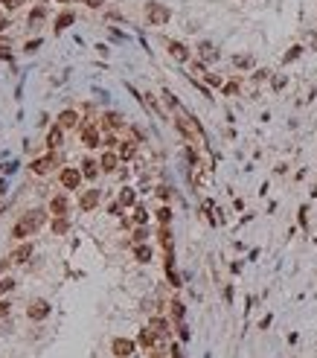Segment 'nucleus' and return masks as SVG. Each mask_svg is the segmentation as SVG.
Segmentation results:
<instances>
[{"label":"nucleus","instance_id":"f257e3e1","mask_svg":"<svg viewBox=\"0 0 317 358\" xmlns=\"http://www.w3.org/2000/svg\"><path fill=\"white\" fill-rule=\"evenodd\" d=\"M47 216H50V210H44V207H35V210L23 213V216L12 224V239H15V242H26V236H35V233L47 224Z\"/></svg>","mask_w":317,"mask_h":358},{"label":"nucleus","instance_id":"f03ea898","mask_svg":"<svg viewBox=\"0 0 317 358\" xmlns=\"http://www.w3.org/2000/svg\"><path fill=\"white\" fill-rule=\"evenodd\" d=\"M61 160H64V154H61V152H47V154H41V157H32V160H29V172H32V175H38V178L52 175V172L61 166Z\"/></svg>","mask_w":317,"mask_h":358},{"label":"nucleus","instance_id":"7ed1b4c3","mask_svg":"<svg viewBox=\"0 0 317 358\" xmlns=\"http://www.w3.org/2000/svg\"><path fill=\"white\" fill-rule=\"evenodd\" d=\"M146 20L149 26H166L172 20V9L166 3H146Z\"/></svg>","mask_w":317,"mask_h":358},{"label":"nucleus","instance_id":"20e7f679","mask_svg":"<svg viewBox=\"0 0 317 358\" xmlns=\"http://www.w3.org/2000/svg\"><path fill=\"white\" fill-rule=\"evenodd\" d=\"M79 140H82V146H84V149H96V146H102L99 122H93V119L82 122V125H79Z\"/></svg>","mask_w":317,"mask_h":358},{"label":"nucleus","instance_id":"39448f33","mask_svg":"<svg viewBox=\"0 0 317 358\" xmlns=\"http://www.w3.org/2000/svg\"><path fill=\"white\" fill-rule=\"evenodd\" d=\"M82 181H84V175H82V169H79V166H64V169L58 172V184H61V189H64V192L79 189V187H82Z\"/></svg>","mask_w":317,"mask_h":358},{"label":"nucleus","instance_id":"423d86ee","mask_svg":"<svg viewBox=\"0 0 317 358\" xmlns=\"http://www.w3.org/2000/svg\"><path fill=\"white\" fill-rule=\"evenodd\" d=\"M50 312H52V306H50V300H44V297H38V300H32V303L26 306V318H29V321H35V324L47 321V318H50Z\"/></svg>","mask_w":317,"mask_h":358},{"label":"nucleus","instance_id":"0eeeda50","mask_svg":"<svg viewBox=\"0 0 317 358\" xmlns=\"http://www.w3.org/2000/svg\"><path fill=\"white\" fill-rule=\"evenodd\" d=\"M50 17V9H47V3H35L32 9H29V15H26V29L29 32H35V29H41V23Z\"/></svg>","mask_w":317,"mask_h":358},{"label":"nucleus","instance_id":"6e6552de","mask_svg":"<svg viewBox=\"0 0 317 358\" xmlns=\"http://www.w3.org/2000/svg\"><path fill=\"white\" fill-rule=\"evenodd\" d=\"M166 50H169V55L175 58V61H181V64H189L195 55H192V50L184 44V41H175V38H169L166 41Z\"/></svg>","mask_w":317,"mask_h":358},{"label":"nucleus","instance_id":"1a4fd4ad","mask_svg":"<svg viewBox=\"0 0 317 358\" xmlns=\"http://www.w3.org/2000/svg\"><path fill=\"white\" fill-rule=\"evenodd\" d=\"M61 146H64V128H61L58 122H52V125L47 128L44 149H47V152H61Z\"/></svg>","mask_w":317,"mask_h":358},{"label":"nucleus","instance_id":"9d476101","mask_svg":"<svg viewBox=\"0 0 317 358\" xmlns=\"http://www.w3.org/2000/svg\"><path fill=\"white\" fill-rule=\"evenodd\" d=\"M73 23H76V12H73L70 6H64V9L52 17V32H55V35H61V32H67Z\"/></svg>","mask_w":317,"mask_h":358},{"label":"nucleus","instance_id":"9b49d317","mask_svg":"<svg viewBox=\"0 0 317 358\" xmlns=\"http://www.w3.org/2000/svg\"><path fill=\"white\" fill-rule=\"evenodd\" d=\"M64 131H73V128H79L82 125V114L76 111V108H64L61 114H58V119H55Z\"/></svg>","mask_w":317,"mask_h":358},{"label":"nucleus","instance_id":"f8f14e48","mask_svg":"<svg viewBox=\"0 0 317 358\" xmlns=\"http://www.w3.org/2000/svg\"><path fill=\"white\" fill-rule=\"evenodd\" d=\"M50 216H70V195L67 192H58L50 198Z\"/></svg>","mask_w":317,"mask_h":358},{"label":"nucleus","instance_id":"ddd939ff","mask_svg":"<svg viewBox=\"0 0 317 358\" xmlns=\"http://www.w3.org/2000/svg\"><path fill=\"white\" fill-rule=\"evenodd\" d=\"M134 350H137V344L131 338H114V344H111V353L117 358H131Z\"/></svg>","mask_w":317,"mask_h":358},{"label":"nucleus","instance_id":"4468645a","mask_svg":"<svg viewBox=\"0 0 317 358\" xmlns=\"http://www.w3.org/2000/svg\"><path fill=\"white\" fill-rule=\"evenodd\" d=\"M119 163H122V157H119V152H117V149H105V152H102V157H99L102 172H117V169H119Z\"/></svg>","mask_w":317,"mask_h":358},{"label":"nucleus","instance_id":"2eb2a0df","mask_svg":"<svg viewBox=\"0 0 317 358\" xmlns=\"http://www.w3.org/2000/svg\"><path fill=\"white\" fill-rule=\"evenodd\" d=\"M99 198H102V192H99L96 187H93V189H84V192L79 195V210H82V213H90V210H96Z\"/></svg>","mask_w":317,"mask_h":358},{"label":"nucleus","instance_id":"dca6fc26","mask_svg":"<svg viewBox=\"0 0 317 358\" xmlns=\"http://www.w3.org/2000/svg\"><path fill=\"white\" fill-rule=\"evenodd\" d=\"M9 259H12V265H26V262L32 259V242H23V245H17V248L9 254Z\"/></svg>","mask_w":317,"mask_h":358},{"label":"nucleus","instance_id":"f3484780","mask_svg":"<svg viewBox=\"0 0 317 358\" xmlns=\"http://www.w3.org/2000/svg\"><path fill=\"white\" fill-rule=\"evenodd\" d=\"M79 169H82V175H84V181H96V178L102 175V166H99V160H96V157H84Z\"/></svg>","mask_w":317,"mask_h":358},{"label":"nucleus","instance_id":"a211bd4d","mask_svg":"<svg viewBox=\"0 0 317 358\" xmlns=\"http://www.w3.org/2000/svg\"><path fill=\"white\" fill-rule=\"evenodd\" d=\"M70 227H73L70 216H50V230H52V236H64Z\"/></svg>","mask_w":317,"mask_h":358},{"label":"nucleus","instance_id":"6ab92c4d","mask_svg":"<svg viewBox=\"0 0 317 358\" xmlns=\"http://www.w3.org/2000/svg\"><path fill=\"white\" fill-rule=\"evenodd\" d=\"M218 55H221V52L216 50L213 41H201V44H198V58H201V61L210 64V61H218Z\"/></svg>","mask_w":317,"mask_h":358},{"label":"nucleus","instance_id":"aec40b11","mask_svg":"<svg viewBox=\"0 0 317 358\" xmlns=\"http://www.w3.org/2000/svg\"><path fill=\"white\" fill-rule=\"evenodd\" d=\"M99 125H102V128H108V131H117V128H122V125H125V119H122V114H117V111H105Z\"/></svg>","mask_w":317,"mask_h":358},{"label":"nucleus","instance_id":"412c9836","mask_svg":"<svg viewBox=\"0 0 317 358\" xmlns=\"http://www.w3.org/2000/svg\"><path fill=\"white\" fill-rule=\"evenodd\" d=\"M137 140H119V146H117V152H119V157L122 160H134V154H137Z\"/></svg>","mask_w":317,"mask_h":358},{"label":"nucleus","instance_id":"4be33fe9","mask_svg":"<svg viewBox=\"0 0 317 358\" xmlns=\"http://www.w3.org/2000/svg\"><path fill=\"white\" fill-rule=\"evenodd\" d=\"M149 326H151L157 335H163V338H169V335H172V324H169V318H160V315H157V318H151V321H149Z\"/></svg>","mask_w":317,"mask_h":358},{"label":"nucleus","instance_id":"5701e85b","mask_svg":"<svg viewBox=\"0 0 317 358\" xmlns=\"http://www.w3.org/2000/svg\"><path fill=\"white\" fill-rule=\"evenodd\" d=\"M117 201H119L122 207H137V189H134V187H122L119 195H117Z\"/></svg>","mask_w":317,"mask_h":358},{"label":"nucleus","instance_id":"b1692460","mask_svg":"<svg viewBox=\"0 0 317 358\" xmlns=\"http://www.w3.org/2000/svg\"><path fill=\"white\" fill-rule=\"evenodd\" d=\"M134 259H137V262H143V265H146V262H151V248H149L146 242L134 245Z\"/></svg>","mask_w":317,"mask_h":358},{"label":"nucleus","instance_id":"393cba45","mask_svg":"<svg viewBox=\"0 0 317 358\" xmlns=\"http://www.w3.org/2000/svg\"><path fill=\"white\" fill-rule=\"evenodd\" d=\"M149 216H151V213H149L143 204H137V207H134V216H131V222H134V224H149Z\"/></svg>","mask_w":317,"mask_h":358},{"label":"nucleus","instance_id":"a878e982","mask_svg":"<svg viewBox=\"0 0 317 358\" xmlns=\"http://www.w3.org/2000/svg\"><path fill=\"white\" fill-rule=\"evenodd\" d=\"M303 50H306V47H300V44H294V47H291V50H288V52L283 55V64H291V61H297V58L303 55Z\"/></svg>","mask_w":317,"mask_h":358},{"label":"nucleus","instance_id":"bb28decb","mask_svg":"<svg viewBox=\"0 0 317 358\" xmlns=\"http://www.w3.org/2000/svg\"><path fill=\"white\" fill-rule=\"evenodd\" d=\"M233 64L239 70H253V55H233Z\"/></svg>","mask_w":317,"mask_h":358},{"label":"nucleus","instance_id":"cd10ccee","mask_svg":"<svg viewBox=\"0 0 317 358\" xmlns=\"http://www.w3.org/2000/svg\"><path fill=\"white\" fill-rule=\"evenodd\" d=\"M239 90H242V82H239V79L224 82V87H221V93H224V96H239Z\"/></svg>","mask_w":317,"mask_h":358},{"label":"nucleus","instance_id":"c85d7f7f","mask_svg":"<svg viewBox=\"0 0 317 358\" xmlns=\"http://www.w3.org/2000/svg\"><path fill=\"white\" fill-rule=\"evenodd\" d=\"M41 44H44V38H29V41L23 44V52H26V55H35V52L41 50Z\"/></svg>","mask_w":317,"mask_h":358},{"label":"nucleus","instance_id":"c756f323","mask_svg":"<svg viewBox=\"0 0 317 358\" xmlns=\"http://www.w3.org/2000/svg\"><path fill=\"white\" fill-rule=\"evenodd\" d=\"M189 70L195 73V76H207L210 70H207V61H201V58H192L189 61Z\"/></svg>","mask_w":317,"mask_h":358},{"label":"nucleus","instance_id":"7c9ffc66","mask_svg":"<svg viewBox=\"0 0 317 358\" xmlns=\"http://www.w3.org/2000/svg\"><path fill=\"white\" fill-rule=\"evenodd\" d=\"M154 216H157V222H160V224H169V222H172V207H169V204H163Z\"/></svg>","mask_w":317,"mask_h":358},{"label":"nucleus","instance_id":"2f4dec72","mask_svg":"<svg viewBox=\"0 0 317 358\" xmlns=\"http://www.w3.org/2000/svg\"><path fill=\"white\" fill-rule=\"evenodd\" d=\"M131 239H134V245L146 242V239H149V227H146V224H137V227H134V236H131Z\"/></svg>","mask_w":317,"mask_h":358},{"label":"nucleus","instance_id":"473e14b6","mask_svg":"<svg viewBox=\"0 0 317 358\" xmlns=\"http://www.w3.org/2000/svg\"><path fill=\"white\" fill-rule=\"evenodd\" d=\"M15 286H17V283H15L12 277H3V274H0V297H3V294H9Z\"/></svg>","mask_w":317,"mask_h":358},{"label":"nucleus","instance_id":"72a5a7b5","mask_svg":"<svg viewBox=\"0 0 317 358\" xmlns=\"http://www.w3.org/2000/svg\"><path fill=\"white\" fill-rule=\"evenodd\" d=\"M204 82H207L210 87H224V79H221L218 73H207V76H204Z\"/></svg>","mask_w":317,"mask_h":358},{"label":"nucleus","instance_id":"f704fd0d","mask_svg":"<svg viewBox=\"0 0 317 358\" xmlns=\"http://www.w3.org/2000/svg\"><path fill=\"white\" fill-rule=\"evenodd\" d=\"M169 306H172V318L181 324V321H184V303H181V300H172Z\"/></svg>","mask_w":317,"mask_h":358},{"label":"nucleus","instance_id":"c9c22d12","mask_svg":"<svg viewBox=\"0 0 317 358\" xmlns=\"http://www.w3.org/2000/svg\"><path fill=\"white\" fill-rule=\"evenodd\" d=\"M26 0H0V6H3V12H15V9H20Z\"/></svg>","mask_w":317,"mask_h":358},{"label":"nucleus","instance_id":"e433bc0d","mask_svg":"<svg viewBox=\"0 0 317 358\" xmlns=\"http://www.w3.org/2000/svg\"><path fill=\"white\" fill-rule=\"evenodd\" d=\"M102 146H105V149H117V146H119L117 134H105V137H102Z\"/></svg>","mask_w":317,"mask_h":358},{"label":"nucleus","instance_id":"4c0bfd02","mask_svg":"<svg viewBox=\"0 0 317 358\" xmlns=\"http://www.w3.org/2000/svg\"><path fill=\"white\" fill-rule=\"evenodd\" d=\"M17 166H20L17 160H9V163L3 166V178H6V175H15V172H17Z\"/></svg>","mask_w":317,"mask_h":358},{"label":"nucleus","instance_id":"58836bf2","mask_svg":"<svg viewBox=\"0 0 317 358\" xmlns=\"http://www.w3.org/2000/svg\"><path fill=\"white\" fill-rule=\"evenodd\" d=\"M9 26H12V17H9L6 12H0V35H3V32L9 29Z\"/></svg>","mask_w":317,"mask_h":358},{"label":"nucleus","instance_id":"ea45409f","mask_svg":"<svg viewBox=\"0 0 317 358\" xmlns=\"http://www.w3.org/2000/svg\"><path fill=\"white\" fill-rule=\"evenodd\" d=\"M12 312V300H6V297H0V318H6Z\"/></svg>","mask_w":317,"mask_h":358},{"label":"nucleus","instance_id":"a19ab883","mask_svg":"<svg viewBox=\"0 0 317 358\" xmlns=\"http://www.w3.org/2000/svg\"><path fill=\"white\" fill-rule=\"evenodd\" d=\"M271 85H274V90H283V87L288 85V79H285V76H274V82H271Z\"/></svg>","mask_w":317,"mask_h":358},{"label":"nucleus","instance_id":"79ce46f5","mask_svg":"<svg viewBox=\"0 0 317 358\" xmlns=\"http://www.w3.org/2000/svg\"><path fill=\"white\" fill-rule=\"evenodd\" d=\"M157 195H160V201H166V204H169V198H172V189H169V187H157Z\"/></svg>","mask_w":317,"mask_h":358},{"label":"nucleus","instance_id":"37998d69","mask_svg":"<svg viewBox=\"0 0 317 358\" xmlns=\"http://www.w3.org/2000/svg\"><path fill=\"white\" fill-rule=\"evenodd\" d=\"M3 61H12V50L6 47V44H0V64Z\"/></svg>","mask_w":317,"mask_h":358},{"label":"nucleus","instance_id":"c03bdc74","mask_svg":"<svg viewBox=\"0 0 317 358\" xmlns=\"http://www.w3.org/2000/svg\"><path fill=\"white\" fill-rule=\"evenodd\" d=\"M122 210H125V207H122L119 201H114V204L108 207V213H111V216H122Z\"/></svg>","mask_w":317,"mask_h":358},{"label":"nucleus","instance_id":"a18cd8bd","mask_svg":"<svg viewBox=\"0 0 317 358\" xmlns=\"http://www.w3.org/2000/svg\"><path fill=\"white\" fill-rule=\"evenodd\" d=\"M268 76H271V70H256V73H253V82H265Z\"/></svg>","mask_w":317,"mask_h":358},{"label":"nucleus","instance_id":"49530a36","mask_svg":"<svg viewBox=\"0 0 317 358\" xmlns=\"http://www.w3.org/2000/svg\"><path fill=\"white\" fill-rule=\"evenodd\" d=\"M84 6H87V9H102L105 0H84Z\"/></svg>","mask_w":317,"mask_h":358},{"label":"nucleus","instance_id":"de8ad7c7","mask_svg":"<svg viewBox=\"0 0 317 358\" xmlns=\"http://www.w3.org/2000/svg\"><path fill=\"white\" fill-rule=\"evenodd\" d=\"M96 52H99V55L105 58V55H108V47H105V44H96Z\"/></svg>","mask_w":317,"mask_h":358},{"label":"nucleus","instance_id":"09e8293b","mask_svg":"<svg viewBox=\"0 0 317 358\" xmlns=\"http://www.w3.org/2000/svg\"><path fill=\"white\" fill-rule=\"evenodd\" d=\"M172 358H184V353H181V347H172Z\"/></svg>","mask_w":317,"mask_h":358},{"label":"nucleus","instance_id":"8fccbe9b","mask_svg":"<svg viewBox=\"0 0 317 358\" xmlns=\"http://www.w3.org/2000/svg\"><path fill=\"white\" fill-rule=\"evenodd\" d=\"M0 195H6V178L0 181Z\"/></svg>","mask_w":317,"mask_h":358},{"label":"nucleus","instance_id":"3c124183","mask_svg":"<svg viewBox=\"0 0 317 358\" xmlns=\"http://www.w3.org/2000/svg\"><path fill=\"white\" fill-rule=\"evenodd\" d=\"M55 3H61V6H67V3H73V0H55Z\"/></svg>","mask_w":317,"mask_h":358},{"label":"nucleus","instance_id":"603ef678","mask_svg":"<svg viewBox=\"0 0 317 358\" xmlns=\"http://www.w3.org/2000/svg\"><path fill=\"white\" fill-rule=\"evenodd\" d=\"M73 3H84V0H73Z\"/></svg>","mask_w":317,"mask_h":358},{"label":"nucleus","instance_id":"864d4df0","mask_svg":"<svg viewBox=\"0 0 317 358\" xmlns=\"http://www.w3.org/2000/svg\"><path fill=\"white\" fill-rule=\"evenodd\" d=\"M0 274H3V271H0Z\"/></svg>","mask_w":317,"mask_h":358},{"label":"nucleus","instance_id":"5fc2aeb1","mask_svg":"<svg viewBox=\"0 0 317 358\" xmlns=\"http://www.w3.org/2000/svg\"><path fill=\"white\" fill-rule=\"evenodd\" d=\"M131 358H134V356H131Z\"/></svg>","mask_w":317,"mask_h":358}]
</instances>
